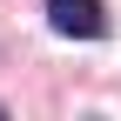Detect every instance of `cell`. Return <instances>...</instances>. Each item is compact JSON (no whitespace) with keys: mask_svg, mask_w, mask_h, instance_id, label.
Listing matches in <instances>:
<instances>
[{"mask_svg":"<svg viewBox=\"0 0 121 121\" xmlns=\"http://www.w3.org/2000/svg\"><path fill=\"white\" fill-rule=\"evenodd\" d=\"M47 27L60 40H101L108 34V7L101 0H47Z\"/></svg>","mask_w":121,"mask_h":121,"instance_id":"6da1fadb","label":"cell"}]
</instances>
